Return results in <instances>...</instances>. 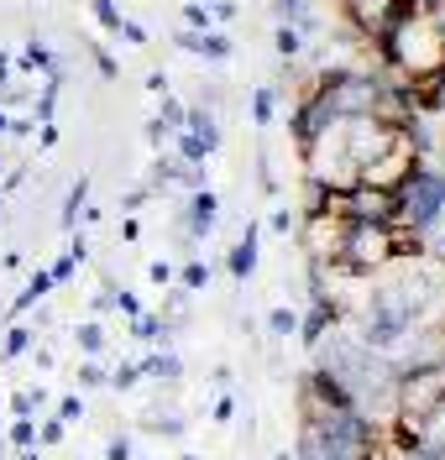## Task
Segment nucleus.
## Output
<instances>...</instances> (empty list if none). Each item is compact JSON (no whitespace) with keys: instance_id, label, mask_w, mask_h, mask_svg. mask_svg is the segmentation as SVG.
I'll list each match as a JSON object with an SVG mask.
<instances>
[{"instance_id":"obj_1","label":"nucleus","mask_w":445,"mask_h":460,"mask_svg":"<svg viewBox=\"0 0 445 460\" xmlns=\"http://www.w3.org/2000/svg\"><path fill=\"white\" fill-rule=\"evenodd\" d=\"M378 58H383V74L398 79V84L441 79L445 74V11L424 5V0H409L398 11V22L383 31Z\"/></svg>"},{"instance_id":"obj_2","label":"nucleus","mask_w":445,"mask_h":460,"mask_svg":"<svg viewBox=\"0 0 445 460\" xmlns=\"http://www.w3.org/2000/svg\"><path fill=\"white\" fill-rule=\"evenodd\" d=\"M414 324H419L414 298H409L404 283L393 278V283H378L367 298H361V309H356V341L372 345V350H393Z\"/></svg>"},{"instance_id":"obj_3","label":"nucleus","mask_w":445,"mask_h":460,"mask_svg":"<svg viewBox=\"0 0 445 460\" xmlns=\"http://www.w3.org/2000/svg\"><path fill=\"white\" fill-rule=\"evenodd\" d=\"M383 424L361 408H346V413H330L325 419V445H320V460H383Z\"/></svg>"},{"instance_id":"obj_4","label":"nucleus","mask_w":445,"mask_h":460,"mask_svg":"<svg viewBox=\"0 0 445 460\" xmlns=\"http://www.w3.org/2000/svg\"><path fill=\"white\" fill-rule=\"evenodd\" d=\"M393 194H398V220L393 226H404V230H419L424 235L445 215V178L435 168H414Z\"/></svg>"},{"instance_id":"obj_5","label":"nucleus","mask_w":445,"mask_h":460,"mask_svg":"<svg viewBox=\"0 0 445 460\" xmlns=\"http://www.w3.org/2000/svg\"><path fill=\"white\" fill-rule=\"evenodd\" d=\"M414 168H419V152H414V142H409V126H404V137L387 146L383 157H372V163L361 168L356 183H367V189H398Z\"/></svg>"},{"instance_id":"obj_6","label":"nucleus","mask_w":445,"mask_h":460,"mask_svg":"<svg viewBox=\"0 0 445 460\" xmlns=\"http://www.w3.org/2000/svg\"><path fill=\"white\" fill-rule=\"evenodd\" d=\"M409 0H341V16H346V27L356 37H367L372 48L383 42V31L398 22V11H404Z\"/></svg>"},{"instance_id":"obj_7","label":"nucleus","mask_w":445,"mask_h":460,"mask_svg":"<svg viewBox=\"0 0 445 460\" xmlns=\"http://www.w3.org/2000/svg\"><path fill=\"white\" fill-rule=\"evenodd\" d=\"M183 53H194V58H209V63H226V58L236 53V42L226 37V31H178L174 37Z\"/></svg>"},{"instance_id":"obj_8","label":"nucleus","mask_w":445,"mask_h":460,"mask_svg":"<svg viewBox=\"0 0 445 460\" xmlns=\"http://www.w3.org/2000/svg\"><path fill=\"white\" fill-rule=\"evenodd\" d=\"M257 252H263V226H246L241 230V241L231 246V261H226L236 283H246V278L257 272Z\"/></svg>"},{"instance_id":"obj_9","label":"nucleus","mask_w":445,"mask_h":460,"mask_svg":"<svg viewBox=\"0 0 445 460\" xmlns=\"http://www.w3.org/2000/svg\"><path fill=\"white\" fill-rule=\"evenodd\" d=\"M215 209H220V199H215L209 189H194L189 215H183V235H189V241H194V235H209V226H215Z\"/></svg>"},{"instance_id":"obj_10","label":"nucleus","mask_w":445,"mask_h":460,"mask_svg":"<svg viewBox=\"0 0 445 460\" xmlns=\"http://www.w3.org/2000/svg\"><path fill=\"white\" fill-rule=\"evenodd\" d=\"M183 131H194V137H200V142H205L209 152H215V146H220V126H215V105H205V100H200V105H189V111H183Z\"/></svg>"},{"instance_id":"obj_11","label":"nucleus","mask_w":445,"mask_h":460,"mask_svg":"<svg viewBox=\"0 0 445 460\" xmlns=\"http://www.w3.org/2000/svg\"><path fill=\"white\" fill-rule=\"evenodd\" d=\"M137 367H142V376H157V382H178V376H183V356H174V350H163V345H157V350H152V356H142Z\"/></svg>"},{"instance_id":"obj_12","label":"nucleus","mask_w":445,"mask_h":460,"mask_svg":"<svg viewBox=\"0 0 445 460\" xmlns=\"http://www.w3.org/2000/svg\"><path fill=\"white\" fill-rule=\"evenodd\" d=\"M74 345H79L85 356H105L111 335H105V324H100V319H79V324H74Z\"/></svg>"},{"instance_id":"obj_13","label":"nucleus","mask_w":445,"mask_h":460,"mask_svg":"<svg viewBox=\"0 0 445 460\" xmlns=\"http://www.w3.org/2000/svg\"><path fill=\"white\" fill-rule=\"evenodd\" d=\"M16 68H22V74H48V79H53V74H58V58L48 53L42 42H27V48H22V63H16Z\"/></svg>"},{"instance_id":"obj_14","label":"nucleus","mask_w":445,"mask_h":460,"mask_svg":"<svg viewBox=\"0 0 445 460\" xmlns=\"http://www.w3.org/2000/svg\"><path fill=\"white\" fill-rule=\"evenodd\" d=\"M53 272H37V278H31L27 288H22V293H16V304H11V314H27L31 304H37V298H48V293H53Z\"/></svg>"},{"instance_id":"obj_15","label":"nucleus","mask_w":445,"mask_h":460,"mask_svg":"<svg viewBox=\"0 0 445 460\" xmlns=\"http://www.w3.org/2000/svg\"><path fill=\"white\" fill-rule=\"evenodd\" d=\"M142 424H147V429H163L168 439H178V434L189 429V419H183L178 408H168V413H163V408H147V413H142Z\"/></svg>"},{"instance_id":"obj_16","label":"nucleus","mask_w":445,"mask_h":460,"mask_svg":"<svg viewBox=\"0 0 445 460\" xmlns=\"http://www.w3.org/2000/svg\"><path fill=\"white\" fill-rule=\"evenodd\" d=\"M89 204V178L79 172V183L68 189V199H63V230H74V220H79V209Z\"/></svg>"},{"instance_id":"obj_17","label":"nucleus","mask_w":445,"mask_h":460,"mask_svg":"<svg viewBox=\"0 0 445 460\" xmlns=\"http://www.w3.org/2000/svg\"><path fill=\"white\" fill-rule=\"evenodd\" d=\"M183 31H215V11L205 0H189L183 5Z\"/></svg>"},{"instance_id":"obj_18","label":"nucleus","mask_w":445,"mask_h":460,"mask_svg":"<svg viewBox=\"0 0 445 460\" xmlns=\"http://www.w3.org/2000/svg\"><path fill=\"white\" fill-rule=\"evenodd\" d=\"M42 402H48V393H42V387H22V393H11V413H16V419H31Z\"/></svg>"},{"instance_id":"obj_19","label":"nucleus","mask_w":445,"mask_h":460,"mask_svg":"<svg viewBox=\"0 0 445 460\" xmlns=\"http://www.w3.org/2000/svg\"><path fill=\"white\" fill-rule=\"evenodd\" d=\"M205 157H209V146L200 142L194 131H183V126H178V163H194V168H200Z\"/></svg>"},{"instance_id":"obj_20","label":"nucleus","mask_w":445,"mask_h":460,"mask_svg":"<svg viewBox=\"0 0 445 460\" xmlns=\"http://www.w3.org/2000/svg\"><path fill=\"white\" fill-rule=\"evenodd\" d=\"M272 115H278V89H272V84H263L257 94H252V120H257V126H267Z\"/></svg>"},{"instance_id":"obj_21","label":"nucleus","mask_w":445,"mask_h":460,"mask_svg":"<svg viewBox=\"0 0 445 460\" xmlns=\"http://www.w3.org/2000/svg\"><path fill=\"white\" fill-rule=\"evenodd\" d=\"M267 330H272V335H298V309H289V304L267 309Z\"/></svg>"},{"instance_id":"obj_22","label":"nucleus","mask_w":445,"mask_h":460,"mask_svg":"<svg viewBox=\"0 0 445 460\" xmlns=\"http://www.w3.org/2000/svg\"><path fill=\"white\" fill-rule=\"evenodd\" d=\"M272 48H278V58H283V63H294V58H298V48H304V31H294V27H278V31H272Z\"/></svg>"},{"instance_id":"obj_23","label":"nucleus","mask_w":445,"mask_h":460,"mask_svg":"<svg viewBox=\"0 0 445 460\" xmlns=\"http://www.w3.org/2000/svg\"><path fill=\"white\" fill-rule=\"evenodd\" d=\"M178 278H183V288H189V293H200V288H209V261L189 257L183 267H178Z\"/></svg>"},{"instance_id":"obj_24","label":"nucleus","mask_w":445,"mask_h":460,"mask_svg":"<svg viewBox=\"0 0 445 460\" xmlns=\"http://www.w3.org/2000/svg\"><path fill=\"white\" fill-rule=\"evenodd\" d=\"M79 387H111V372L100 367V356H85V367H79Z\"/></svg>"},{"instance_id":"obj_25","label":"nucleus","mask_w":445,"mask_h":460,"mask_svg":"<svg viewBox=\"0 0 445 460\" xmlns=\"http://www.w3.org/2000/svg\"><path fill=\"white\" fill-rule=\"evenodd\" d=\"M424 252H430V261H441V267H445V215L424 230Z\"/></svg>"},{"instance_id":"obj_26","label":"nucleus","mask_w":445,"mask_h":460,"mask_svg":"<svg viewBox=\"0 0 445 460\" xmlns=\"http://www.w3.org/2000/svg\"><path fill=\"white\" fill-rule=\"evenodd\" d=\"M5 445H11V450H31V445H37V424H31V419H16Z\"/></svg>"},{"instance_id":"obj_27","label":"nucleus","mask_w":445,"mask_h":460,"mask_svg":"<svg viewBox=\"0 0 445 460\" xmlns=\"http://www.w3.org/2000/svg\"><path fill=\"white\" fill-rule=\"evenodd\" d=\"M89 5H94V22H100L105 31H120V22H126V16L116 11V0H89Z\"/></svg>"},{"instance_id":"obj_28","label":"nucleus","mask_w":445,"mask_h":460,"mask_svg":"<svg viewBox=\"0 0 445 460\" xmlns=\"http://www.w3.org/2000/svg\"><path fill=\"white\" fill-rule=\"evenodd\" d=\"M27 350H31V330H22V324H16V330L5 335V361H16V356H27Z\"/></svg>"},{"instance_id":"obj_29","label":"nucleus","mask_w":445,"mask_h":460,"mask_svg":"<svg viewBox=\"0 0 445 460\" xmlns=\"http://www.w3.org/2000/svg\"><path fill=\"white\" fill-rule=\"evenodd\" d=\"M409 460H445V439H419L409 450Z\"/></svg>"},{"instance_id":"obj_30","label":"nucleus","mask_w":445,"mask_h":460,"mask_svg":"<svg viewBox=\"0 0 445 460\" xmlns=\"http://www.w3.org/2000/svg\"><path fill=\"white\" fill-rule=\"evenodd\" d=\"M267 226L278 230V235H289V230H298V215H294V209H289V204H278V209H272V220H267Z\"/></svg>"},{"instance_id":"obj_31","label":"nucleus","mask_w":445,"mask_h":460,"mask_svg":"<svg viewBox=\"0 0 445 460\" xmlns=\"http://www.w3.org/2000/svg\"><path fill=\"white\" fill-rule=\"evenodd\" d=\"M131 330H137V341H163V324H157L152 314H137L131 319Z\"/></svg>"},{"instance_id":"obj_32","label":"nucleus","mask_w":445,"mask_h":460,"mask_svg":"<svg viewBox=\"0 0 445 460\" xmlns=\"http://www.w3.org/2000/svg\"><path fill=\"white\" fill-rule=\"evenodd\" d=\"M174 278H178V272H174V261H163V257H157V261L147 267V283H152V288H168Z\"/></svg>"},{"instance_id":"obj_33","label":"nucleus","mask_w":445,"mask_h":460,"mask_svg":"<svg viewBox=\"0 0 445 460\" xmlns=\"http://www.w3.org/2000/svg\"><path fill=\"white\" fill-rule=\"evenodd\" d=\"M131 382H142V367H137V361H126V367H116V372H111V387H131Z\"/></svg>"},{"instance_id":"obj_34","label":"nucleus","mask_w":445,"mask_h":460,"mask_svg":"<svg viewBox=\"0 0 445 460\" xmlns=\"http://www.w3.org/2000/svg\"><path fill=\"white\" fill-rule=\"evenodd\" d=\"M63 434H68V424H63V419H48V424L37 429V445H63Z\"/></svg>"},{"instance_id":"obj_35","label":"nucleus","mask_w":445,"mask_h":460,"mask_svg":"<svg viewBox=\"0 0 445 460\" xmlns=\"http://www.w3.org/2000/svg\"><path fill=\"white\" fill-rule=\"evenodd\" d=\"M116 309H120L126 319H137V314H142V298H137L131 288H116Z\"/></svg>"},{"instance_id":"obj_36","label":"nucleus","mask_w":445,"mask_h":460,"mask_svg":"<svg viewBox=\"0 0 445 460\" xmlns=\"http://www.w3.org/2000/svg\"><path fill=\"white\" fill-rule=\"evenodd\" d=\"M74 267H79V257H74V252H63L48 272H53V283H68V278H74Z\"/></svg>"},{"instance_id":"obj_37","label":"nucleus","mask_w":445,"mask_h":460,"mask_svg":"<svg viewBox=\"0 0 445 460\" xmlns=\"http://www.w3.org/2000/svg\"><path fill=\"white\" fill-rule=\"evenodd\" d=\"M157 120H163V126H183V105L163 94V105H157Z\"/></svg>"},{"instance_id":"obj_38","label":"nucleus","mask_w":445,"mask_h":460,"mask_svg":"<svg viewBox=\"0 0 445 460\" xmlns=\"http://www.w3.org/2000/svg\"><path fill=\"white\" fill-rule=\"evenodd\" d=\"M105 460H137V450H131V439H126V434H116V439L105 445Z\"/></svg>"},{"instance_id":"obj_39","label":"nucleus","mask_w":445,"mask_h":460,"mask_svg":"<svg viewBox=\"0 0 445 460\" xmlns=\"http://www.w3.org/2000/svg\"><path fill=\"white\" fill-rule=\"evenodd\" d=\"M58 419H63V424L85 419V398H79V393H74V398H63V402H58Z\"/></svg>"},{"instance_id":"obj_40","label":"nucleus","mask_w":445,"mask_h":460,"mask_svg":"<svg viewBox=\"0 0 445 460\" xmlns=\"http://www.w3.org/2000/svg\"><path fill=\"white\" fill-rule=\"evenodd\" d=\"M89 53H94V63H100V74H105V79H116V58L105 53V48H100V42H94V48H89Z\"/></svg>"},{"instance_id":"obj_41","label":"nucleus","mask_w":445,"mask_h":460,"mask_svg":"<svg viewBox=\"0 0 445 460\" xmlns=\"http://www.w3.org/2000/svg\"><path fill=\"white\" fill-rule=\"evenodd\" d=\"M209 413H215L220 424H226V419H236V398H231V393H226V398H215V408H209Z\"/></svg>"},{"instance_id":"obj_42","label":"nucleus","mask_w":445,"mask_h":460,"mask_svg":"<svg viewBox=\"0 0 445 460\" xmlns=\"http://www.w3.org/2000/svg\"><path fill=\"white\" fill-rule=\"evenodd\" d=\"M116 37H126V42H147V27H137V22H120Z\"/></svg>"},{"instance_id":"obj_43","label":"nucleus","mask_w":445,"mask_h":460,"mask_svg":"<svg viewBox=\"0 0 445 460\" xmlns=\"http://www.w3.org/2000/svg\"><path fill=\"white\" fill-rule=\"evenodd\" d=\"M37 142H42V146H58V126H53V120H42V137H37Z\"/></svg>"},{"instance_id":"obj_44","label":"nucleus","mask_w":445,"mask_h":460,"mask_svg":"<svg viewBox=\"0 0 445 460\" xmlns=\"http://www.w3.org/2000/svg\"><path fill=\"white\" fill-rule=\"evenodd\" d=\"M147 89H152V94H168V79H163V74L152 68V74H147Z\"/></svg>"},{"instance_id":"obj_45","label":"nucleus","mask_w":445,"mask_h":460,"mask_svg":"<svg viewBox=\"0 0 445 460\" xmlns=\"http://www.w3.org/2000/svg\"><path fill=\"white\" fill-rule=\"evenodd\" d=\"M5 84H11V58L0 53V89H5Z\"/></svg>"},{"instance_id":"obj_46","label":"nucleus","mask_w":445,"mask_h":460,"mask_svg":"<svg viewBox=\"0 0 445 460\" xmlns=\"http://www.w3.org/2000/svg\"><path fill=\"white\" fill-rule=\"evenodd\" d=\"M16 460H42V456H37V445H31V450H22V456H16Z\"/></svg>"},{"instance_id":"obj_47","label":"nucleus","mask_w":445,"mask_h":460,"mask_svg":"<svg viewBox=\"0 0 445 460\" xmlns=\"http://www.w3.org/2000/svg\"><path fill=\"white\" fill-rule=\"evenodd\" d=\"M0 131H11V115H5V111H0Z\"/></svg>"},{"instance_id":"obj_48","label":"nucleus","mask_w":445,"mask_h":460,"mask_svg":"<svg viewBox=\"0 0 445 460\" xmlns=\"http://www.w3.org/2000/svg\"><path fill=\"white\" fill-rule=\"evenodd\" d=\"M178 460H200V456H189V450H183V456H178Z\"/></svg>"},{"instance_id":"obj_49","label":"nucleus","mask_w":445,"mask_h":460,"mask_svg":"<svg viewBox=\"0 0 445 460\" xmlns=\"http://www.w3.org/2000/svg\"><path fill=\"white\" fill-rule=\"evenodd\" d=\"M278 460H294V456H278Z\"/></svg>"},{"instance_id":"obj_50","label":"nucleus","mask_w":445,"mask_h":460,"mask_svg":"<svg viewBox=\"0 0 445 460\" xmlns=\"http://www.w3.org/2000/svg\"><path fill=\"white\" fill-rule=\"evenodd\" d=\"M0 450H5V439H0Z\"/></svg>"}]
</instances>
